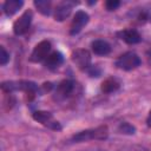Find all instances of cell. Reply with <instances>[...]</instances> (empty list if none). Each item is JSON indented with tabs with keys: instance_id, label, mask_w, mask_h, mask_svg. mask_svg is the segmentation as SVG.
<instances>
[{
	"instance_id": "1",
	"label": "cell",
	"mask_w": 151,
	"mask_h": 151,
	"mask_svg": "<svg viewBox=\"0 0 151 151\" xmlns=\"http://www.w3.org/2000/svg\"><path fill=\"white\" fill-rule=\"evenodd\" d=\"M109 136V129L106 125H100L93 129L84 130L78 133H76L72 137V142L74 143H81V142H87V140H104Z\"/></svg>"
},
{
	"instance_id": "2",
	"label": "cell",
	"mask_w": 151,
	"mask_h": 151,
	"mask_svg": "<svg viewBox=\"0 0 151 151\" xmlns=\"http://www.w3.org/2000/svg\"><path fill=\"white\" fill-rule=\"evenodd\" d=\"M1 88L5 92H12V91H24L27 96L34 97V94L38 91V86L33 81L28 80H20V81H4L1 84Z\"/></svg>"
},
{
	"instance_id": "3",
	"label": "cell",
	"mask_w": 151,
	"mask_h": 151,
	"mask_svg": "<svg viewBox=\"0 0 151 151\" xmlns=\"http://www.w3.org/2000/svg\"><path fill=\"white\" fill-rule=\"evenodd\" d=\"M140 65V58L134 52H126L118 57L116 60V66L124 71H131Z\"/></svg>"
},
{
	"instance_id": "4",
	"label": "cell",
	"mask_w": 151,
	"mask_h": 151,
	"mask_svg": "<svg viewBox=\"0 0 151 151\" xmlns=\"http://www.w3.org/2000/svg\"><path fill=\"white\" fill-rule=\"evenodd\" d=\"M32 117H33L34 120H37L38 123L42 124L44 126H46V127H48L51 130H55V131L61 130L60 123L57 119H54V117H53V114L51 112H47V111H35V112H33Z\"/></svg>"
},
{
	"instance_id": "5",
	"label": "cell",
	"mask_w": 151,
	"mask_h": 151,
	"mask_svg": "<svg viewBox=\"0 0 151 151\" xmlns=\"http://www.w3.org/2000/svg\"><path fill=\"white\" fill-rule=\"evenodd\" d=\"M32 18H33V14L31 11H25L18 20H15V22L13 24V32L15 35H22L25 34L28 29H29V26H31V22H32Z\"/></svg>"
},
{
	"instance_id": "6",
	"label": "cell",
	"mask_w": 151,
	"mask_h": 151,
	"mask_svg": "<svg viewBox=\"0 0 151 151\" xmlns=\"http://www.w3.org/2000/svg\"><path fill=\"white\" fill-rule=\"evenodd\" d=\"M50 52H51V42L47 40H42L39 44H37L35 47L33 48L29 60L33 63L45 61V59L50 55Z\"/></svg>"
},
{
	"instance_id": "7",
	"label": "cell",
	"mask_w": 151,
	"mask_h": 151,
	"mask_svg": "<svg viewBox=\"0 0 151 151\" xmlns=\"http://www.w3.org/2000/svg\"><path fill=\"white\" fill-rule=\"evenodd\" d=\"M72 61L80 70H88L91 67V54L87 50L78 48L72 53Z\"/></svg>"
},
{
	"instance_id": "8",
	"label": "cell",
	"mask_w": 151,
	"mask_h": 151,
	"mask_svg": "<svg viewBox=\"0 0 151 151\" xmlns=\"http://www.w3.org/2000/svg\"><path fill=\"white\" fill-rule=\"evenodd\" d=\"M88 20H90V17L86 12H84V11L76 12V14L72 19V22L70 25V34L71 35L78 34L84 28V26L88 22Z\"/></svg>"
},
{
	"instance_id": "9",
	"label": "cell",
	"mask_w": 151,
	"mask_h": 151,
	"mask_svg": "<svg viewBox=\"0 0 151 151\" xmlns=\"http://www.w3.org/2000/svg\"><path fill=\"white\" fill-rule=\"evenodd\" d=\"M73 6H74V2H71V1H63L59 5H57L54 9V19L57 21H64L71 14Z\"/></svg>"
},
{
	"instance_id": "10",
	"label": "cell",
	"mask_w": 151,
	"mask_h": 151,
	"mask_svg": "<svg viewBox=\"0 0 151 151\" xmlns=\"http://www.w3.org/2000/svg\"><path fill=\"white\" fill-rule=\"evenodd\" d=\"M74 90V83L72 80H63L61 83H59V85L57 86L55 90V98L58 100H63L66 99L67 97L71 96V93Z\"/></svg>"
},
{
	"instance_id": "11",
	"label": "cell",
	"mask_w": 151,
	"mask_h": 151,
	"mask_svg": "<svg viewBox=\"0 0 151 151\" xmlns=\"http://www.w3.org/2000/svg\"><path fill=\"white\" fill-rule=\"evenodd\" d=\"M117 35L119 37V39H122L123 41H125L126 44H130V45L138 44L142 40V37L138 33V31L137 29H133V28H127V29L119 31L117 33Z\"/></svg>"
},
{
	"instance_id": "12",
	"label": "cell",
	"mask_w": 151,
	"mask_h": 151,
	"mask_svg": "<svg viewBox=\"0 0 151 151\" xmlns=\"http://www.w3.org/2000/svg\"><path fill=\"white\" fill-rule=\"evenodd\" d=\"M63 61H64L63 54L60 52H58V51H54V52L50 53V55L45 59L44 65L50 70H57L63 64Z\"/></svg>"
},
{
	"instance_id": "13",
	"label": "cell",
	"mask_w": 151,
	"mask_h": 151,
	"mask_svg": "<svg viewBox=\"0 0 151 151\" xmlns=\"http://www.w3.org/2000/svg\"><path fill=\"white\" fill-rule=\"evenodd\" d=\"M91 47H92V51L94 52V54H97V55H106L111 52L110 44L105 40H101V39L94 40L92 42Z\"/></svg>"
},
{
	"instance_id": "14",
	"label": "cell",
	"mask_w": 151,
	"mask_h": 151,
	"mask_svg": "<svg viewBox=\"0 0 151 151\" xmlns=\"http://www.w3.org/2000/svg\"><path fill=\"white\" fill-rule=\"evenodd\" d=\"M24 5V1L21 0H7L4 4V12L6 15H13L14 13H17Z\"/></svg>"
},
{
	"instance_id": "15",
	"label": "cell",
	"mask_w": 151,
	"mask_h": 151,
	"mask_svg": "<svg viewBox=\"0 0 151 151\" xmlns=\"http://www.w3.org/2000/svg\"><path fill=\"white\" fill-rule=\"evenodd\" d=\"M119 86H120V84H119V81L117 79H114V78H107V79H105L101 83L100 88H101V91L104 93H112V92L117 91L119 88Z\"/></svg>"
},
{
	"instance_id": "16",
	"label": "cell",
	"mask_w": 151,
	"mask_h": 151,
	"mask_svg": "<svg viewBox=\"0 0 151 151\" xmlns=\"http://www.w3.org/2000/svg\"><path fill=\"white\" fill-rule=\"evenodd\" d=\"M33 4L41 14L44 15L51 14V1L50 0H34Z\"/></svg>"
},
{
	"instance_id": "17",
	"label": "cell",
	"mask_w": 151,
	"mask_h": 151,
	"mask_svg": "<svg viewBox=\"0 0 151 151\" xmlns=\"http://www.w3.org/2000/svg\"><path fill=\"white\" fill-rule=\"evenodd\" d=\"M138 18L140 20H149L151 22V5L147 6V7L142 8L139 14H138Z\"/></svg>"
},
{
	"instance_id": "18",
	"label": "cell",
	"mask_w": 151,
	"mask_h": 151,
	"mask_svg": "<svg viewBox=\"0 0 151 151\" xmlns=\"http://www.w3.org/2000/svg\"><path fill=\"white\" fill-rule=\"evenodd\" d=\"M119 131L122 132V133H126V134H133L134 133V131H136V129L131 125V124H129V123H126V122H124V123H122L120 125H119Z\"/></svg>"
},
{
	"instance_id": "19",
	"label": "cell",
	"mask_w": 151,
	"mask_h": 151,
	"mask_svg": "<svg viewBox=\"0 0 151 151\" xmlns=\"http://www.w3.org/2000/svg\"><path fill=\"white\" fill-rule=\"evenodd\" d=\"M8 60H9V53L5 50L4 46H0V65L1 66L6 65Z\"/></svg>"
},
{
	"instance_id": "20",
	"label": "cell",
	"mask_w": 151,
	"mask_h": 151,
	"mask_svg": "<svg viewBox=\"0 0 151 151\" xmlns=\"http://www.w3.org/2000/svg\"><path fill=\"white\" fill-rule=\"evenodd\" d=\"M120 6V2L117 0H109L105 2V7L107 11H114Z\"/></svg>"
},
{
	"instance_id": "21",
	"label": "cell",
	"mask_w": 151,
	"mask_h": 151,
	"mask_svg": "<svg viewBox=\"0 0 151 151\" xmlns=\"http://www.w3.org/2000/svg\"><path fill=\"white\" fill-rule=\"evenodd\" d=\"M88 73H90V76L91 77H99V74H100V71L99 70H97V67L94 66H91L90 68H88Z\"/></svg>"
},
{
	"instance_id": "22",
	"label": "cell",
	"mask_w": 151,
	"mask_h": 151,
	"mask_svg": "<svg viewBox=\"0 0 151 151\" xmlns=\"http://www.w3.org/2000/svg\"><path fill=\"white\" fill-rule=\"evenodd\" d=\"M129 151H147V150H145L144 147H140V146H132Z\"/></svg>"
},
{
	"instance_id": "23",
	"label": "cell",
	"mask_w": 151,
	"mask_h": 151,
	"mask_svg": "<svg viewBox=\"0 0 151 151\" xmlns=\"http://www.w3.org/2000/svg\"><path fill=\"white\" fill-rule=\"evenodd\" d=\"M146 125H147L149 127H151V111L149 112V116H147V118H146Z\"/></svg>"
},
{
	"instance_id": "24",
	"label": "cell",
	"mask_w": 151,
	"mask_h": 151,
	"mask_svg": "<svg viewBox=\"0 0 151 151\" xmlns=\"http://www.w3.org/2000/svg\"><path fill=\"white\" fill-rule=\"evenodd\" d=\"M146 58H147V61H149V64L151 65V50H149V51L146 52Z\"/></svg>"
}]
</instances>
